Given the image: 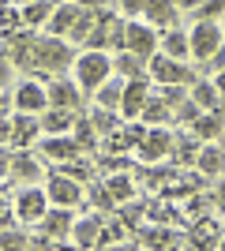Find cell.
I'll return each mask as SVG.
<instances>
[{"instance_id":"6da1fadb","label":"cell","mask_w":225,"mask_h":251,"mask_svg":"<svg viewBox=\"0 0 225 251\" xmlns=\"http://www.w3.org/2000/svg\"><path fill=\"white\" fill-rule=\"evenodd\" d=\"M75 60L72 45H68V38H56V34H45V38H34L30 45V68H38V72L45 75H60L68 72Z\"/></svg>"},{"instance_id":"7a4b0ae2","label":"cell","mask_w":225,"mask_h":251,"mask_svg":"<svg viewBox=\"0 0 225 251\" xmlns=\"http://www.w3.org/2000/svg\"><path fill=\"white\" fill-rule=\"evenodd\" d=\"M113 75V56L105 49H86L79 60H75V83L83 90H98Z\"/></svg>"},{"instance_id":"3957f363","label":"cell","mask_w":225,"mask_h":251,"mask_svg":"<svg viewBox=\"0 0 225 251\" xmlns=\"http://www.w3.org/2000/svg\"><path fill=\"white\" fill-rule=\"evenodd\" d=\"M188 38H192V56H195L199 64H210L218 52H225V30L218 26L214 19H199V23L192 26V34H188Z\"/></svg>"},{"instance_id":"277c9868","label":"cell","mask_w":225,"mask_h":251,"mask_svg":"<svg viewBox=\"0 0 225 251\" xmlns=\"http://www.w3.org/2000/svg\"><path fill=\"white\" fill-rule=\"evenodd\" d=\"M150 75L158 79V86H169V83H176V86H192L195 83V72L188 68L184 60H176V56H169V52H161V56H150Z\"/></svg>"},{"instance_id":"5b68a950","label":"cell","mask_w":225,"mask_h":251,"mask_svg":"<svg viewBox=\"0 0 225 251\" xmlns=\"http://www.w3.org/2000/svg\"><path fill=\"white\" fill-rule=\"evenodd\" d=\"M49 202L53 206H79L83 202V180H75V176H68L64 169H56L53 176H49Z\"/></svg>"},{"instance_id":"8992f818","label":"cell","mask_w":225,"mask_h":251,"mask_svg":"<svg viewBox=\"0 0 225 251\" xmlns=\"http://www.w3.org/2000/svg\"><path fill=\"white\" fill-rule=\"evenodd\" d=\"M124 49L150 60L154 52H158V34L150 23H124Z\"/></svg>"},{"instance_id":"52a82bcc","label":"cell","mask_w":225,"mask_h":251,"mask_svg":"<svg viewBox=\"0 0 225 251\" xmlns=\"http://www.w3.org/2000/svg\"><path fill=\"white\" fill-rule=\"evenodd\" d=\"M45 210H49V191L42 188H23L15 195V218L26 221V225H38L45 218Z\"/></svg>"},{"instance_id":"ba28073f","label":"cell","mask_w":225,"mask_h":251,"mask_svg":"<svg viewBox=\"0 0 225 251\" xmlns=\"http://www.w3.org/2000/svg\"><path fill=\"white\" fill-rule=\"evenodd\" d=\"M139 157L147 161V165H154V161H165V157L173 154V131H165V127H147V135H143L139 147Z\"/></svg>"},{"instance_id":"9c48e42d","label":"cell","mask_w":225,"mask_h":251,"mask_svg":"<svg viewBox=\"0 0 225 251\" xmlns=\"http://www.w3.org/2000/svg\"><path fill=\"white\" fill-rule=\"evenodd\" d=\"M15 109H19V113H38L42 116L45 109H49V90L38 86V83H30V79L19 83L15 86Z\"/></svg>"},{"instance_id":"30bf717a","label":"cell","mask_w":225,"mask_h":251,"mask_svg":"<svg viewBox=\"0 0 225 251\" xmlns=\"http://www.w3.org/2000/svg\"><path fill=\"white\" fill-rule=\"evenodd\" d=\"M147 98H150V83H147V75H143V79H128V83H124V98H120V116L135 120V116L143 113Z\"/></svg>"},{"instance_id":"8fae6325","label":"cell","mask_w":225,"mask_h":251,"mask_svg":"<svg viewBox=\"0 0 225 251\" xmlns=\"http://www.w3.org/2000/svg\"><path fill=\"white\" fill-rule=\"evenodd\" d=\"M38 150H42L45 161H60V165L83 154V147H79L75 139H68V135H45L42 143H38Z\"/></svg>"},{"instance_id":"7c38bea8","label":"cell","mask_w":225,"mask_h":251,"mask_svg":"<svg viewBox=\"0 0 225 251\" xmlns=\"http://www.w3.org/2000/svg\"><path fill=\"white\" fill-rule=\"evenodd\" d=\"M45 90H49V105H60V109H75V113H79V105H83V86L79 83L53 79Z\"/></svg>"},{"instance_id":"4fadbf2b","label":"cell","mask_w":225,"mask_h":251,"mask_svg":"<svg viewBox=\"0 0 225 251\" xmlns=\"http://www.w3.org/2000/svg\"><path fill=\"white\" fill-rule=\"evenodd\" d=\"M38 120H42V131H45V135H68V131L75 127V120H79V116H75V109L49 105V109H45Z\"/></svg>"},{"instance_id":"5bb4252c","label":"cell","mask_w":225,"mask_h":251,"mask_svg":"<svg viewBox=\"0 0 225 251\" xmlns=\"http://www.w3.org/2000/svg\"><path fill=\"white\" fill-rule=\"evenodd\" d=\"M192 131L203 139V143H218L222 131H225V113H222V109H206V113H199V120L192 124Z\"/></svg>"},{"instance_id":"9a60e30c","label":"cell","mask_w":225,"mask_h":251,"mask_svg":"<svg viewBox=\"0 0 225 251\" xmlns=\"http://www.w3.org/2000/svg\"><path fill=\"white\" fill-rule=\"evenodd\" d=\"M176 0H147V4H143V15H147V23L150 26H165V30H169V26H176Z\"/></svg>"},{"instance_id":"2e32d148","label":"cell","mask_w":225,"mask_h":251,"mask_svg":"<svg viewBox=\"0 0 225 251\" xmlns=\"http://www.w3.org/2000/svg\"><path fill=\"white\" fill-rule=\"evenodd\" d=\"M72 225H75L72 206H49V210H45V218L38 221V229H42L45 236H64Z\"/></svg>"},{"instance_id":"e0dca14e","label":"cell","mask_w":225,"mask_h":251,"mask_svg":"<svg viewBox=\"0 0 225 251\" xmlns=\"http://www.w3.org/2000/svg\"><path fill=\"white\" fill-rule=\"evenodd\" d=\"M199 150H203V139H199V135H195V131H192V135H188V131H184V135H173V161H176V165H195V157H199Z\"/></svg>"},{"instance_id":"ac0fdd59","label":"cell","mask_w":225,"mask_h":251,"mask_svg":"<svg viewBox=\"0 0 225 251\" xmlns=\"http://www.w3.org/2000/svg\"><path fill=\"white\" fill-rule=\"evenodd\" d=\"M79 15H83V8H79V4H60V8L53 11V19L45 23V30L49 34H56V38H68V34H72V26L75 23H79Z\"/></svg>"},{"instance_id":"d6986e66","label":"cell","mask_w":225,"mask_h":251,"mask_svg":"<svg viewBox=\"0 0 225 251\" xmlns=\"http://www.w3.org/2000/svg\"><path fill=\"white\" fill-rule=\"evenodd\" d=\"M42 131V120L38 113H19L11 116V147H30V139Z\"/></svg>"},{"instance_id":"ffe728a7","label":"cell","mask_w":225,"mask_h":251,"mask_svg":"<svg viewBox=\"0 0 225 251\" xmlns=\"http://www.w3.org/2000/svg\"><path fill=\"white\" fill-rule=\"evenodd\" d=\"M195 165H199V173L210 180H218L225 173V147L222 143H214V147H203L199 150V157H195Z\"/></svg>"},{"instance_id":"44dd1931","label":"cell","mask_w":225,"mask_h":251,"mask_svg":"<svg viewBox=\"0 0 225 251\" xmlns=\"http://www.w3.org/2000/svg\"><path fill=\"white\" fill-rule=\"evenodd\" d=\"M72 236H75V248H101V221L98 218H79L72 225Z\"/></svg>"},{"instance_id":"7402d4cb","label":"cell","mask_w":225,"mask_h":251,"mask_svg":"<svg viewBox=\"0 0 225 251\" xmlns=\"http://www.w3.org/2000/svg\"><path fill=\"white\" fill-rule=\"evenodd\" d=\"M56 8H60V0H30V4H23V23L26 26H45Z\"/></svg>"},{"instance_id":"603a6c76","label":"cell","mask_w":225,"mask_h":251,"mask_svg":"<svg viewBox=\"0 0 225 251\" xmlns=\"http://www.w3.org/2000/svg\"><path fill=\"white\" fill-rule=\"evenodd\" d=\"M161 52H169V56L184 60V56L192 52V38H188V30H180V26H169V30H165V38H161Z\"/></svg>"},{"instance_id":"cb8c5ba5","label":"cell","mask_w":225,"mask_h":251,"mask_svg":"<svg viewBox=\"0 0 225 251\" xmlns=\"http://www.w3.org/2000/svg\"><path fill=\"white\" fill-rule=\"evenodd\" d=\"M139 120H143L147 127H158V124H165V120H173V105L165 101V98H147Z\"/></svg>"},{"instance_id":"d4e9b609","label":"cell","mask_w":225,"mask_h":251,"mask_svg":"<svg viewBox=\"0 0 225 251\" xmlns=\"http://www.w3.org/2000/svg\"><path fill=\"white\" fill-rule=\"evenodd\" d=\"M120 98H124V79H113V75L94 90V105L101 109H120Z\"/></svg>"},{"instance_id":"484cf974","label":"cell","mask_w":225,"mask_h":251,"mask_svg":"<svg viewBox=\"0 0 225 251\" xmlns=\"http://www.w3.org/2000/svg\"><path fill=\"white\" fill-rule=\"evenodd\" d=\"M11 176H15V180L42 176V161H38L34 154H26V150H19V154H11Z\"/></svg>"},{"instance_id":"4316f807","label":"cell","mask_w":225,"mask_h":251,"mask_svg":"<svg viewBox=\"0 0 225 251\" xmlns=\"http://www.w3.org/2000/svg\"><path fill=\"white\" fill-rule=\"evenodd\" d=\"M113 72L120 75V79H143L147 75V68H143V56H135V52H120V56H113Z\"/></svg>"},{"instance_id":"83f0119b","label":"cell","mask_w":225,"mask_h":251,"mask_svg":"<svg viewBox=\"0 0 225 251\" xmlns=\"http://www.w3.org/2000/svg\"><path fill=\"white\" fill-rule=\"evenodd\" d=\"M120 109H101V105H94V113H90V120H94V127H98V135H117L120 127Z\"/></svg>"},{"instance_id":"f1b7e54d","label":"cell","mask_w":225,"mask_h":251,"mask_svg":"<svg viewBox=\"0 0 225 251\" xmlns=\"http://www.w3.org/2000/svg\"><path fill=\"white\" fill-rule=\"evenodd\" d=\"M192 98L203 105V109H218L222 90H218V83H210V79H195V83H192Z\"/></svg>"},{"instance_id":"f546056e","label":"cell","mask_w":225,"mask_h":251,"mask_svg":"<svg viewBox=\"0 0 225 251\" xmlns=\"http://www.w3.org/2000/svg\"><path fill=\"white\" fill-rule=\"evenodd\" d=\"M105 184H109V191H113V199L117 202H128L131 199V180H128V173H105Z\"/></svg>"},{"instance_id":"4dcf8cb0","label":"cell","mask_w":225,"mask_h":251,"mask_svg":"<svg viewBox=\"0 0 225 251\" xmlns=\"http://www.w3.org/2000/svg\"><path fill=\"white\" fill-rule=\"evenodd\" d=\"M94 135H98L94 120H90V116H79V120H75V143L83 147V154H86V150H94Z\"/></svg>"},{"instance_id":"1f68e13d","label":"cell","mask_w":225,"mask_h":251,"mask_svg":"<svg viewBox=\"0 0 225 251\" xmlns=\"http://www.w3.org/2000/svg\"><path fill=\"white\" fill-rule=\"evenodd\" d=\"M176 232H169V229H147L143 232V240H139V248H173V244H180V240H173Z\"/></svg>"},{"instance_id":"d6a6232c","label":"cell","mask_w":225,"mask_h":251,"mask_svg":"<svg viewBox=\"0 0 225 251\" xmlns=\"http://www.w3.org/2000/svg\"><path fill=\"white\" fill-rule=\"evenodd\" d=\"M90 199H94V206H101V210H113V206H117V199H113V191H109L105 180H101V184L94 180V188H90Z\"/></svg>"},{"instance_id":"836d02e7","label":"cell","mask_w":225,"mask_h":251,"mask_svg":"<svg viewBox=\"0 0 225 251\" xmlns=\"http://www.w3.org/2000/svg\"><path fill=\"white\" fill-rule=\"evenodd\" d=\"M0 248H30V236L26 232H19V229H0Z\"/></svg>"},{"instance_id":"e575fe53","label":"cell","mask_w":225,"mask_h":251,"mask_svg":"<svg viewBox=\"0 0 225 251\" xmlns=\"http://www.w3.org/2000/svg\"><path fill=\"white\" fill-rule=\"evenodd\" d=\"M199 19H214V15H225V0H203L199 8H195Z\"/></svg>"},{"instance_id":"d590c367","label":"cell","mask_w":225,"mask_h":251,"mask_svg":"<svg viewBox=\"0 0 225 251\" xmlns=\"http://www.w3.org/2000/svg\"><path fill=\"white\" fill-rule=\"evenodd\" d=\"M161 98H165V101H169L173 109H176V105H180L184 98H188V90H184V86H176V83H169L165 90H161Z\"/></svg>"},{"instance_id":"8d00e7d4","label":"cell","mask_w":225,"mask_h":251,"mask_svg":"<svg viewBox=\"0 0 225 251\" xmlns=\"http://www.w3.org/2000/svg\"><path fill=\"white\" fill-rule=\"evenodd\" d=\"M169 176H176L173 169H150L147 184H150V188H165V184H169Z\"/></svg>"},{"instance_id":"74e56055","label":"cell","mask_w":225,"mask_h":251,"mask_svg":"<svg viewBox=\"0 0 225 251\" xmlns=\"http://www.w3.org/2000/svg\"><path fill=\"white\" fill-rule=\"evenodd\" d=\"M11 79V60H8V52H0V86H8Z\"/></svg>"},{"instance_id":"f35d334b","label":"cell","mask_w":225,"mask_h":251,"mask_svg":"<svg viewBox=\"0 0 225 251\" xmlns=\"http://www.w3.org/2000/svg\"><path fill=\"white\" fill-rule=\"evenodd\" d=\"M143 4H147V0H120V8L128 11V15H135V11H143Z\"/></svg>"},{"instance_id":"ab89813d","label":"cell","mask_w":225,"mask_h":251,"mask_svg":"<svg viewBox=\"0 0 225 251\" xmlns=\"http://www.w3.org/2000/svg\"><path fill=\"white\" fill-rule=\"evenodd\" d=\"M199 4H203V0H176V8H180V11H195Z\"/></svg>"},{"instance_id":"60d3db41","label":"cell","mask_w":225,"mask_h":251,"mask_svg":"<svg viewBox=\"0 0 225 251\" xmlns=\"http://www.w3.org/2000/svg\"><path fill=\"white\" fill-rule=\"evenodd\" d=\"M75 4H79V8H90V11H98L101 4H105V0H75Z\"/></svg>"},{"instance_id":"b9f144b4","label":"cell","mask_w":225,"mask_h":251,"mask_svg":"<svg viewBox=\"0 0 225 251\" xmlns=\"http://www.w3.org/2000/svg\"><path fill=\"white\" fill-rule=\"evenodd\" d=\"M218 90H222V94H225V68H222V72H218Z\"/></svg>"},{"instance_id":"7bdbcfd3","label":"cell","mask_w":225,"mask_h":251,"mask_svg":"<svg viewBox=\"0 0 225 251\" xmlns=\"http://www.w3.org/2000/svg\"><path fill=\"white\" fill-rule=\"evenodd\" d=\"M218 109H222V113H225V94H222V98H218Z\"/></svg>"},{"instance_id":"ee69618b","label":"cell","mask_w":225,"mask_h":251,"mask_svg":"<svg viewBox=\"0 0 225 251\" xmlns=\"http://www.w3.org/2000/svg\"><path fill=\"white\" fill-rule=\"evenodd\" d=\"M218 199H222V202H225V184H222V191H218Z\"/></svg>"},{"instance_id":"f6af8a7d","label":"cell","mask_w":225,"mask_h":251,"mask_svg":"<svg viewBox=\"0 0 225 251\" xmlns=\"http://www.w3.org/2000/svg\"><path fill=\"white\" fill-rule=\"evenodd\" d=\"M218 143H222V147H225V131H222V139H218Z\"/></svg>"},{"instance_id":"bcb514c9","label":"cell","mask_w":225,"mask_h":251,"mask_svg":"<svg viewBox=\"0 0 225 251\" xmlns=\"http://www.w3.org/2000/svg\"><path fill=\"white\" fill-rule=\"evenodd\" d=\"M15 4H30V0H15Z\"/></svg>"},{"instance_id":"7dc6e473","label":"cell","mask_w":225,"mask_h":251,"mask_svg":"<svg viewBox=\"0 0 225 251\" xmlns=\"http://www.w3.org/2000/svg\"><path fill=\"white\" fill-rule=\"evenodd\" d=\"M0 105H4V98H0Z\"/></svg>"}]
</instances>
